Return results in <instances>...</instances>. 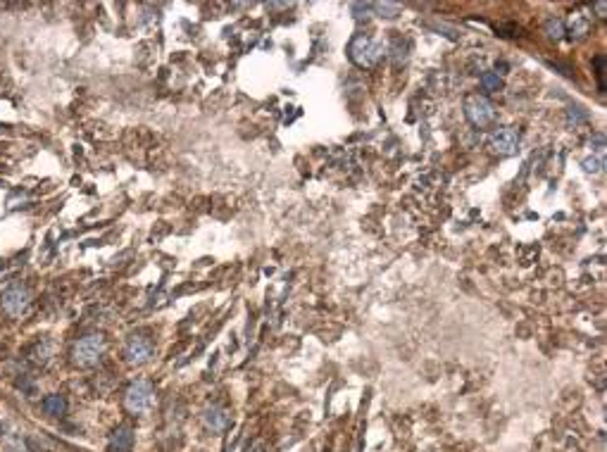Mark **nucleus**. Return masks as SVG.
Instances as JSON below:
<instances>
[{
  "instance_id": "obj_1",
  "label": "nucleus",
  "mask_w": 607,
  "mask_h": 452,
  "mask_svg": "<svg viewBox=\"0 0 607 452\" xmlns=\"http://www.w3.org/2000/svg\"><path fill=\"white\" fill-rule=\"evenodd\" d=\"M107 350V343H105V336L103 334H89L84 338H79L72 345V364L74 367H81V369H89V367H96L98 362L103 359Z\"/></svg>"
},
{
  "instance_id": "obj_2",
  "label": "nucleus",
  "mask_w": 607,
  "mask_h": 452,
  "mask_svg": "<svg viewBox=\"0 0 607 452\" xmlns=\"http://www.w3.org/2000/svg\"><path fill=\"white\" fill-rule=\"evenodd\" d=\"M348 55H350V60H353L355 64H358V67L369 69V67H374L381 57H384V46H381L376 38L358 34L353 41H350Z\"/></svg>"
},
{
  "instance_id": "obj_3",
  "label": "nucleus",
  "mask_w": 607,
  "mask_h": 452,
  "mask_svg": "<svg viewBox=\"0 0 607 452\" xmlns=\"http://www.w3.org/2000/svg\"><path fill=\"white\" fill-rule=\"evenodd\" d=\"M152 402H155V386L146 379H139L127 388L124 393V407L131 415H146L150 412Z\"/></svg>"
},
{
  "instance_id": "obj_4",
  "label": "nucleus",
  "mask_w": 607,
  "mask_h": 452,
  "mask_svg": "<svg viewBox=\"0 0 607 452\" xmlns=\"http://www.w3.org/2000/svg\"><path fill=\"white\" fill-rule=\"evenodd\" d=\"M31 307V293L21 283H12L10 288H5L0 296V309L8 317H24Z\"/></svg>"
},
{
  "instance_id": "obj_5",
  "label": "nucleus",
  "mask_w": 607,
  "mask_h": 452,
  "mask_svg": "<svg viewBox=\"0 0 607 452\" xmlns=\"http://www.w3.org/2000/svg\"><path fill=\"white\" fill-rule=\"evenodd\" d=\"M464 114H467V119L474 124V127L484 129L489 127L491 122L495 119V110H493V102L489 100L486 96H469L467 100H464Z\"/></svg>"
},
{
  "instance_id": "obj_6",
  "label": "nucleus",
  "mask_w": 607,
  "mask_h": 452,
  "mask_svg": "<svg viewBox=\"0 0 607 452\" xmlns=\"http://www.w3.org/2000/svg\"><path fill=\"white\" fill-rule=\"evenodd\" d=\"M152 357V341L148 338V336H131V338L127 341V345H124V359H127L129 364H146L150 362Z\"/></svg>"
},
{
  "instance_id": "obj_7",
  "label": "nucleus",
  "mask_w": 607,
  "mask_h": 452,
  "mask_svg": "<svg viewBox=\"0 0 607 452\" xmlns=\"http://www.w3.org/2000/svg\"><path fill=\"white\" fill-rule=\"evenodd\" d=\"M519 141H522V136H519L515 127H502L491 136V150L495 155H515L519 148Z\"/></svg>"
},
{
  "instance_id": "obj_8",
  "label": "nucleus",
  "mask_w": 607,
  "mask_h": 452,
  "mask_svg": "<svg viewBox=\"0 0 607 452\" xmlns=\"http://www.w3.org/2000/svg\"><path fill=\"white\" fill-rule=\"evenodd\" d=\"M131 445H134V431L129 426H119L114 428L110 435V445H107V452H129Z\"/></svg>"
},
{
  "instance_id": "obj_9",
  "label": "nucleus",
  "mask_w": 607,
  "mask_h": 452,
  "mask_svg": "<svg viewBox=\"0 0 607 452\" xmlns=\"http://www.w3.org/2000/svg\"><path fill=\"white\" fill-rule=\"evenodd\" d=\"M202 422H205V426L210 428V431L220 433V431H224V428L229 426V415L222 410V407H212V410L205 412Z\"/></svg>"
},
{
  "instance_id": "obj_10",
  "label": "nucleus",
  "mask_w": 607,
  "mask_h": 452,
  "mask_svg": "<svg viewBox=\"0 0 607 452\" xmlns=\"http://www.w3.org/2000/svg\"><path fill=\"white\" fill-rule=\"evenodd\" d=\"M43 410H46V415H51V417H62L64 412H67V400L58 393L48 395L46 400H43Z\"/></svg>"
},
{
  "instance_id": "obj_11",
  "label": "nucleus",
  "mask_w": 607,
  "mask_h": 452,
  "mask_svg": "<svg viewBox=\"0 0 607 452\" xmlns=\"http://www.w3.org/2000/svg\"><path fill=\"white\" fill-rule=\"evenodd\" d=\"M371 10H376V12H379V17H386V19H393V17H398V15H401V5L398 3H374V5H369Z\"/></svg>"
},
{
  "instance_id": "obj_12",
  "label": "nucleus",
  "mask_w": 607,
  "mask_h": 452,
  "mask_svg": "<svg viewBox=\"0 0 607 452\" xmlns=\"http://www.w3.org/2000/svg\"><path fill=\"white\" fill-rule=\"evenodd\" d=\"M572 36H577V38H583L588 34V19L583 17L581 12H577V15H572Z\"/></svg>"
},
{
  "instance_id": "obj_13",
  "label": "nucleus",
  "mask_w": 607,
  "mask_h": 452,
  "mask_svg": "<svg viewBox=\"0 0 607 452\" xmlns=\"http://www.w3.org/2000/svg\"><path fill=\"white\" fill-rule=\"evenodd\" d=\"M545 34H548V38H552V41H560V38L567 34L565 21H562V19H548V21H545Z\"/></svg>"
},
{
  "instance_id": "obj_14",
  "label": "nucleus",
  "mask_w": 607,
  "mask_h": 452,
  "mask_svg": "<svg viewBox=\"0 0 607 452\" xmlns=\"http://www.w3.org/2000/svg\"><path fill=\"white\" fill-rule=\"evenodd\" d=\"M481 84H484V89L486 91H498L502 86V81H500V76L498 74H493V72H486L484 76H481Z\"/></svg>"
},
{
  "instance_id": "obj_15",
  "label": "nucleus",
  "mask_w": 607,
  "mask_h": 452,
  "mask_svg": "<svg viewBox=\"0 0 607 452\" xmlns=\"http://www.w3.org/2000/svg\"><path fill=\"white\" fill-rule=\"evenodd\" d=\"M583 170L588 174H600L603 172V160L600 157H588V160H583Z\"/></svg>"
},
{
  "instance_id": "obj_16",
  "label": "nucleus",
  "mask_w": 607,
  "mask_h": 452,
  "mask_svg": "<svg viewBox=\"0 0 607 452\" xmlns=\"http://www.w3.org/2000/svg\"><path fill=\"white\" fill-rule=\"evenodd\" d=\"M605 3H595V12H598V17H605Z\"/></svg>"
}]
</instances>
